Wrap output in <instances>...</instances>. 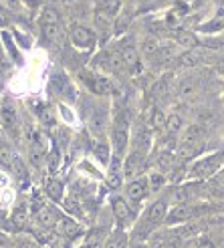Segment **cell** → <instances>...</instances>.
I'll use <instances>...</instances> for the list:
<instances>
[{
    "mask_svg": "<svg viewBox=\"0 0 224 248\" xmlns=\"http://www.w3.org/2000/svg\"><path fill=\"white\" fill-rule=\"evenodd\" d=\"M224 166V152H214L194 159V162L188 166V171H186V178L192 182H208L210 178H214L216 173L222 170Z\"/></svg>",
    "mask_w": 224,
    "mask_h": 248,
    "instance_id": "obj_1",
    "label": "cell"
},
{
    "mask_svg": "<svg viewBox=\"0 0 224 248\" xmlns=\"http://www.w3.org/2000/svg\"><path fill=\"white\" fill-rule=\"evenodd\" d=\"M168 198H158L152 204L147 206V210L144 212L142 220H140V226L135 228L140 238H145L149 234H154L161 224H166V216H168Z\"/></svg>",
    "mask_w": 224,
    "mask_h": 248,
    "instance_id": "obj_2",
    "label": "cell"
},
{
    "mask_svg": "<svg viewBox=\"0 0 224 248\" xmlns=\"http://www.w3.org/2000/svg\"><path fill=\"white\" fill-rule=\"evenodd\" d=\"M129 129H131V117L126 109H121L115 113L113 121H111V147H113V155L121 157L129 147Z\"/></svg>",
    "mask_w": 224,
    "mask_h": 248,
    "instance_id": "obj_3",
    "label": "cell"
},
{
    "mask_svg": "<svg viewBox=\"0 0 224 248\" xmlns=\"http://www.w3.org/2000/svg\"><path fill=\"white\" fill-rule=\"evenodd\" d=\"M111 210H113V216L121 228H129L138 222V208H133L128 198L113 196L111 198Z\"/></svg>",
    "mask_w": 224,
    "mask_h": 248,
    "instance_id": "obj_4",
    "label": "cell"
},
{
    "mask_svg": "<svg viewBox=\"0 0 224 248\" xmlns=\"http://www.w3.org/2000/svg\"><path fill=\"white\" fill-rule=\"evenodd\" d=\"M41 29L47 43H57L61 39V16L55 6H45L41 15Z\"/></svg>",
    "mask_w": 224,
    "mask_h": 248,
    "instance_id": "obj_5",
    "label": "cell"
},
{
    "mask_svg": "<svg viewBox=\"0 0 224 248\" xmlns=\"http://www.w3.org/2000/svg\"><path fill=\"white\" fill-rule=\"evenodd\" d=\"M117 53L121 57V63H123V69H126L128 75H135L140 73L142 69V61H140V51L138 46L133 45L131 39H123L117 46Z\"/></svg>",
    "mask_w": 224,
    "mask_h": 248,
    "instance_id": "obj_6",
    "label": "cell"
},
{
    "mask_svg": "<svg viewBox=\"0 0 224 248\" xmlns=\"http://www.w3.org/2000/svg\"><path fill=\"white\" fill-rule=\"evenodd\" d=\"M85 121H87V127L91 129V133L95 138L101 140L107 131V109L103 105L85 107Z\"/></svg>",
    "mask_w": 224,
    "mask_h": 248,
    "instance_id": "obj_7",
    "label": "cell"
},
{
    "mask_svg": "<svg viewBox=\"0 0 224 248\" xmlns=\"http://www.w3.org/2000/svg\"><path fill=\"white\" fill-rule=\"evenodd\" d=\"M200 214V208L192 202H182V204H174L172 210H168L166 216V224L168 226H176V224H184V222L194 220Z\"/></svg>",
    "mask_w": 224,
    "mask_h": 248,
    "instance_id": "obj_8",
    "label": "cell"
},
{
    "mask_svg": "<svg viewBox=\"0 0 224 248\" xmlns=\"http://www.w3.org/2000/svg\"><path fill=\"white\" fill-rule=\"evenodd\" d=\"M81 81L89 89V93H93L95 97H109L113 93V83L103 75H97V73H89V71L81 73Z\"/></svg>",
    "mask_w": 224,
    "mask_h": 248,
    "instance_id": "obj_9",
    "label": "cell"
},
{
    "mask_svg": "<svg viewBox=\"0 0 224 248\" xmlns=\"http://www.w3.org/2000/svg\"><path fill=\"white\" fill-rule=\"evenodd\" d=\"M145 159H147V152L133 147V150L128 154L126 162H123V178H128V180L140 178L144 168H145Z\"/></svg>",
    "mask_w": 224,
    "mask_h": 248,
    "instance_id": "obj_10",
    "label": "cell"
},
{
    "mask_svg": "<svg viewBox=\"0 0 224 248\" xmlns=\"http://www.w3.org/2000/svg\"><path fill=\"white\" fill-rule=\"evenodd\" d=\"M152 188H149V182L147 176H140L135 180H129V184L126 186V198L131 202L133 208H138V204H142L145 198L149 196Z\"/></svg>",
    "mask_w": 224,
    "mask_h": 248,
    "instance_id": "obj_11",
    "label": "cell"
},
{
    "mask_svg": "<svg viewBox=\"0 0 224 248\" xmlns=\"http://www.w3.org/2000/svg\"><path fill=\"white\" fill-rule=\"evenodd\" d=\"M69 36H71V43L77 46V48H93L95 43H97V36L95 32L89 29V27H85V24L81 22H75L71 24V29H69Z\"/></svg>",
    "mask_w": 224,
    "mask_h": 248,
    "instance_id": "obj_12",
    "label": "cell"
},
{
    "mask_svg": "<svg viewBox=\"0 0 224 248\" xmlns=\"http://www.w3.org/2000/svg\"><path fill=\"white\" fill-rule=\"evenodd\" d=\"M178 57H180L178 45H172V43L161 45L160 51H158V53L154 55V59H152V65H154V69H161V67L170 65L172 61H178Z\"/></svg>",
    "mask_w": 224,
    "mask_h": 248,
    "instance_id": "obj_13",
    "label": "cell"
},
{
    "mask_svg": "<svg viewBox=\"0 0 224 248\" xmlns=\"http://www.w3.org/2000/svg\"><path fill=\"white\" fill-rule=\"evenodd\" d=\"M59 220L61 216L53 206H43L39 212H34V222L39 228H57Z\"/></svg>",
    "mask_w": 224,
    "mask_h": 248,
    "instance_id": "obj_14",
    "label": "cell"
},
{
    "mask_svg": "<svg viewBox=\"0 0 224 248\" xmlns=\"http://www.w3.org/2000/svg\"><path fill=\"white\" fill-rule=\"evenodd\" d=\"M204 138H206V127L202 125V123H192L190 127H186V129L182 131L180 143H188V145H200Z\"/></svg>",
    "mask_w": 224,
    "mask_h": 248,
    "instance_id": "obj_15",
    "label": "cell"
},
{
    "mask_svg": "<svg viewBox=\"0 0 224 248\" xmlns=\"http://www.w3.org/2000/svg\"><path fill=\"white\" fill-rule=\"evenodd\" d=\"M57 230H59L61 236H65L69 240L77 238V236H81V234H83V228H81L79 222H75L71 218H65V216H61L59 224H57Z\"/></svg>",
    "mask_w": 224,
    "mask_h": 248,
    "instance_id": "obj_16",
    "label": "cell"
},
{
    "mask_svg": "<svg viewBox=\"0 0 224 248\" xmlns=\"http://www.w3.org/2000/svg\"><path fill=\"white\" fill-rule=\"evenodd\" d=\"M176 45L184 51H192V48L200 46V39L196 36V32H192L190 29H178L176 31Z\"/></svg>",
    "mask_w": 224,
    "mask_h": 248,
    "instance_id": "obj_17",
    "label": "cell"
},
{
    "mask_svg": "<svg viewBox=\"0 0 224 248\" xmlns=\"http://www.w3.org/2000/svg\"><path fill=\"white\" fill-rule=\"evenodd\" d=\"M128 244H129V238H128L126 228L117 226V228H113L107 234L103 248H128Z\"/></svg>",
    "mask_w": 224,
    "mask_h": 248,
    "instance_id": "obj_18",
    "label": "cell"
},
{
    "mask_svg": "<svg viewBox=\"0 0 224 248\" xmlns=\"http://www.w3.org/2000/svg\"><path fill=\"white\" fill-rule=\"evenodd\" d=\"M0 121H2L4 129H8V131H16V127H18V115H16L15 105L2 103V107H0Z\"/></svg>",
    "mask_w": 224,
    "mask_h": 248,
    "instance_id": "obj_19",
    "label": "cell"
},
{
    "mask_svg": "<svg viewBox=\"0 0 224 248\" xmlns=\"http://www.w3.org/2000/svg\"><path fill=\"white\" fill-rule=\"evenodd\" d=\"M115 18L117 16H113L111 12H107V10H103V8H99V6H95V12H93V22H95V27L99 29V31H109V29H113V22H115Z\"/></svg>",
    "mask_w": 224,
    "mask_h": 248,
    "instance_id": "obj_20",
    "label": "cell"
},
{
    "mask_svg": "<svg viewBox=\"0 0 224 248\" xmlns=\"http://www.w3.org/2000/svg\"><path fill=\"white\" fill-rule=\"evenodd\" d=\"M45 194L51 198L53 202H61V200H65L63 194H65V186L61 180L57 178H47L45 180Z\"/></svg>",
    "mask_w": 224,
    "mask_h": 248,
    "instance_id": "obj_21",
    "label": "cell"
},
{
    "mask_svg": "<svg viewBox=\"0 0 224 248\" xmlns=\"http://www.w3.org/2000/svg\"><path fill=\"white\" fill-rule=\"evenodd\" d=\"M160 46H161V43H160L158 36L147 34L145 39L142 41V45H140V55H142L144 59H149V61H152L154 55L160 51Z\"/></svg>",
    "mask_w": 224,
    "mask_h": 248,
    "instance_id": "obj_22",
    "label": "cell"
},
{
    "mask_svg": "<svg viewBox=\"0 0 224 248\" xmlns=\"http://www.w3.org/2000/svg\"><path fill=\"white\" fill-rule=\"evenodd\" d=\"M51 89L53 91H57L61 97H65V99H75V95H73V87H71V83H69V79L65 77V75H55L53 77V83H51Z\"/></svg>",
    "mask_w": 224,
    "mask_h": 248,
    "instance_id": "obj_23",
    "label": "cell"
},
{
    "mask_svg": "<svg viewBox=\"0 0 224 248\" xmlns=\"http://www.w3.org/2000/svg\"><path fill=\"white\" fill-rule=\"evenodd\" d=\"M32 238L39 244H51L53 246L61 238V234L55 228H36V230H32Z\"/></svg>",
    "mask_w": 224,
    "mask_h": 248,
    "instance_id": "obj_24",
    "label": "cell"
},
{
    "mask_svg": "<svg viewBox=\"0 0 224 248\" xmlns=\"http://www.w3.org/2000/svg\"><path fill=\"white\" fill-rule=\"evenodd\" d=\"M10 171H12V176H15V180L20 186L29 184V170H27V164L22 162V157L15 155V159H12V166H10Z\"/></svg>",
    "mask_w": 224,
    "mask_h": 248,
    "instance_id": "obj_25",
    "label": "cell"
},
{
    "mask_svg": "<svg viewBox=\"0 0 224 248\" xmlns=\"http://www.w3.org/2000/svg\"><path fill=\"white\" fill-rule=\"evenodd\" d=\"M10 222H12V230H22L29 222V208L24 204H18L15 210H12Z\"/></svg>",
    "mask_w": 224,
    "mask_h": 248,
    "instance_id": "obj_26",
    "label": "cell"
},
{
    "mask_svg": "<svg viewBox=\"0 0 224 248\" xmlns=\"http://www.w3.org/2000/svg\"><path fill=\"white\" fill-rule=\"evenodd\" d=\"M36 113H39V119L45 127H55L57 125V117H55V109L51 105H39L36 109Z\"/></svg>",
    "mask_w": 224,
    "mask_h": 248,
    "instance_id": "obj_27",
    "label": "cell"
},
{
    "mask_svg": "<svg viewBox=\"0 0 224 248\" xmlns=\"http://www.w3.org/2000/svg\"><path fill=\"white\" fill-rule=\"evenodd\" d=\"M178 61H180V65H184V67H198L202 63V55L198 53V48H192V51H184L178 57Z\"/></svg>",
    "mask_w": 224,
    "mask_h": 248,
    "instance_id": "obj_28",
    "label": "cell"
},
{
    "mask_svg": "<svg viewBox=\"0 0 224 248\" xmlns=\"http://www.w3.org/2000/svg\"><path fill=\"white\" fill-rule=\"evenodd\" d=\"M170 138H176L178 133H182L184 131V121H182V117L178 115V113H174V115H170L168 117V121H166V129H164Z\"/></svg>",
    "mask_w": 224,
    "mask_h": 248,
    "instance_id": "obj_29",
    "label": "cell"
},
{
    "mask_svg": "<svg viewBox=\"0 0 224 248\" xmlns=\"http://www.w3.org/2000/svg\"><path fill=\"white\" fill-rule=\"evenodd\" d=\"M147 182H149V188H152V192H158V190H161L164 188V186L168 184V176L164 171H152L147 176Z\"/></svg>",
    "mask_w": 224,
    "mask_h": 248,
    "instance_id": "obj_30",
    "label": "cell"
},
{
    "mask_svg": "<svg viewBox=\"0 0 224 248\" xmlns=\"http://www.w3.org/2000/svg\"><path fill=\"white\" fill-rule=\"evenodd\" d=\"M206 188H210V192H212V194H222L224 192V168L216 173L214 178H210L206 182Z\"/></svg>",
    "mask_w": 224,
    "mask_h": 248,
    "instance_id": "obj_31",
    "label": "cell"
},
{
    "mask_svg": "<svg viewBox=\"0 0 224 248\" xmlns=\"http://www.w3.org/2000/svg\"><path fill=\"white\" fill-rule=\"evenodd\" d=\"M15 155H16V154L12 152L6 143L0 141V166L10 168V166H12V159H15Z\"/></svg>",
    "mask_w": 224,
    "mask_h": 248,
    "instance_id": "obj_32",
    "label": "cell"
},
{
    "mask_svg": "<svg viewBox=\"0 0 224 248\" xmlns=\"http://www.w3.org/2000/svg\"><path fill=\"white\" fill-rule=\"evenodd\" d=\"M166 121H168V117L164 115V111L156 109L154 111V117H152V129L154 131H164L166 129Z\"/></svg>",
    "mask_w": 224,
    "mask_h": 248,
    "instance_id": "obj_33",
    "label": "cell"
},
{
    "mask_svg": "<svg viewBox=\"0 0 224 248\" xmlns=\"http://www.w3.org/2000/svg\"><path fill=\"white\" fill-rule=\"evenodd\" d=\"M93 154H95V157L99 159V162H107V157H109V145L105 141H97L95 147H93Z\"/></svg>",
    "mask_w": 224,
    "mask_h": 248,
    "instance_id": "obj_34",
    "label": "cell"
},
{
    "mask_svg": "<svg viewBox=\"0 0 224 248\" xmlns=\"http://www.w3.org/2000/svg\"><path fill=\"white\" fill-rule=\"evenodd\" d=\"M129 20H131V15L128 12H123V15H119L117 18H115V22H113V29H115V34H121L123 31L128 29V24H129Z\"/></svg>",
    "mask_w": 224,
    "mask_h": 248,
    "instance_id": "obj_35",
    "label": "cell"
},
{
    "mask_svg": "<svg viewBox=\"0 0 224 248\" xmlns=\"http://www.w3.org/2000/svg\"><path fill=\"white\" fill-rule=\"evenodd\" d=\"M63 204H65V210H67V212H71V214H75V216H81V204H79L77 200H75L73 196L65 198Z\"/></svg>",
    "mask_w": 224,
    "mask_h": 248,
    "instance_id": "obj_36",
    "label": "cell"
},
{
    "mask_svg": "<svg viewBox=\"0 0 224 248\" xmlns=\"http://www.w3.org/2000/svg\"><path fill=\"white\" fill-rule=\"evenodd\" d=\"M198 4H200V0H176V6L178 8H182L186 15H188L190 10H194Z\"/></svg>",
    "mask_w": 224,
    "mask_h": 248,
    "instance_id": "obj_37",
    "label": "cell"
},
{
    "mask_svg": "<svg viewBox=\"0 0 224 248\" xmlns=\"http://www.w3.org/2000/svg\"><path fill=\"white\" fill-rule=\"evenodd\" d=\"M16 248H41V244L32 238H20L16 240Z\"/></svg>",
    "mask_w": 224,
    "mask_h": 248,
    "instance_id": "obj_38",
    "label": "cell"
},
{
    "mask_svg": "<svg viewBox=\"0 0 224 248\" xmlns=\"http://www.w3.org/2000/svg\"><path fill=\"white\" fill-rule=\"evenodd\" d=\"M194 248H214V244H212V240H208V238H198Z\"/></svg>",
    "mask_w": 224,
    "mask_h": 248,
    "instance_id": "obj_39",
    "label": "cell"
},
{
    "mask_svg": "<svg viewBox=\"0 0 224 248\" xmlns=\"http://www.w3.org/2000/svg\"><path fill=\"white\" fill-rule=\"evenodd\" d=\"M6 24H8V15L4 12V8L0 6V27H6Z\"/></svg>",
    "mask_w": 224,
    "mask_h": 248,
    "instance_id": "obj_40",
    "label": "cell"
},
{
    "mask_svg": "<svg viewBox=\"0 0 224 248\" xmlns=\"http://www.w3.org/2000/svg\"><path fill=\"white\" fill-rule=\"evenodd\" d=\"M22 2L27 4V6H31V8H34V6H39V4H41V0H22Z\"/></svg>",
    "mask_w": 224,
    "mask_h": 248,
    "instance_id": "obj_41",
    "label": "cell"
},
{
    "mask_svg": "<svg viewBox=\"0 0 224 248\" xmlns=\"http://www.w3.org/2000/svg\"><path fill=\"white\" fill-rule=\"evenodd\" d=\"M218 71L222 73V75H224V55L218 59Z\"/></svg>",
    "mask_w": 224,
    "mask_h": 248,
    "instance_id": "obj_42",
    "label": "cell"
},
{
    "mask_svg": "<svg viewBox=\"0 0 224 248\" xmlns=\"http://www.w3.org/2000/svg\"><path fill=\"white\" fill-rule=\"evenodd\" d=\"M61 2H63V4H77L79 0H61Z\"/></svg>",
    "mask_w": 224,
    "mask_h": 248,
    "instance_id": "obj_43",
    "label": "cell"
},
{
    "mask_svg": "<svg viewBox=\"0 0 224 248\" xmlns=\"http://www.w3.org/2000/svg\"><path fill=\"white\" fill-rule=\"evenodd\" d=\"M129 248H149V246H145V244H142V242H138V244H133V246H129Z\"/></svg>",
    "mask_w": 224,
    "mask_h": 248,
    "instance_id": "obj_44",
    "label": "cell"
},
{
    "mask_svg": "<svg viewBox=\"0 0 224 248\" xmlns=\"http://www.w3.org/2000/svg\"><path fill=\"white\" fill-rule=\"evenodd\" d=\"M2 242H6V236H4L2 232H0V244H2Z\"/></svg>",
    "mask_w": 224,
    "mask_h": 248,
    "instance_id": "obj_45",
    "label": "cell"
}]
</instances>
